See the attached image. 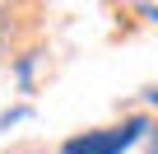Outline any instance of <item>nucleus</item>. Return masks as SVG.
<instances>
[{
	"mask_svg": "<svg viewBox=\"0 0 158 154\" xmlns=\"http://www.w3.org/2000/svg\"><path fill=\"white\" fill-rule=\"evenodd\" d=\"M144 131H149V121H144V117H130V121H121V126H107V131H84V135L65 140V145H60V154H126V149H130Z\"/></svg>",
	"mask_w": 158,
	"mask_h": 154,
	"instance_id": "f257e3e1",
	"label": "nucleus"
},
{
	"mask_svg": "<svg viewBox=\"0 0 158 154\" xmlns=\"http://www.w3.org/2000/svg\"><path fill=\"white\" fill-rule=\"evenodd\" d=\"M23 117H28V108H14V112H5V117H0V131H10V126H14V121H23Z\"/></svg>",
	"mask_w": 158,
	"mask_h": 154,
	"instance_id": "f03ea898",
	"label": "nucleus"
},
{
	"mask_svg": "<svg viewBox=\"0 0 158 154\" xmlns=\"http://www.w3.org/2000/svg\"><path fill=\"white\" fill-rule=\"evenodd\" d=\"M5 42H10V10H0V51H5Z\"/></svg>",
	"mask_w": 158,
	"mask_h": 154,
	"instance_id": "7ed1b4c3",
	"label": "nucleus"
},
{
	"mask_svg": "<svg viewBox=\"0 0 158 154\" xmlns=\"http://www.w3.org/2000/svg\"><path fill=\"white\" fill-rule=\"evenodd\" d=\"M139 14H144V19H153V24H158V10H153V5H139Z\"/></svg>",
	"mask_w": 158,
	"mask_h": 154,
	"instance_id": "20e7f679",
	"label": "nucleus"
},
{
	"mask_svg": "<svg viewBox=\"0 0 158 154\" xmlns=\"http://www.w3.org/2000/svg\"><path fill=\"white\" fill-rule=\"evenodd\" d=\"M149 103H153V108H158V89H149Z\"/></svg>",
	"mask_w": 158,
	"mask_h": 154,
	"instance_id": "39448f33",
	"label": "nucleus"
}]
</instances>
